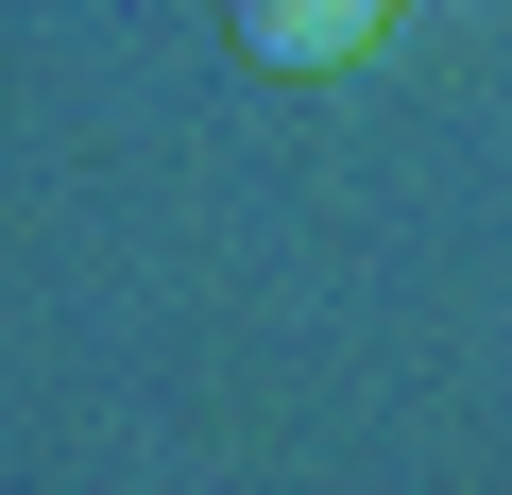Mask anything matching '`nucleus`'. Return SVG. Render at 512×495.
<instances>
[{
	"label": "nucleus",
	"mask_w": 512,
	"mask_h": 495,
	"mask_svg": "<svg viewBox=\"0 0 512 495\" xmlns=\"http://www.w3.org/2000/svg\"><path fill=\"white\" fill-rule=\"evenodd\" d=\"M393 18V0H239V35H256V69H342L359 35Z\"/></svg>",
	"instance_id": "nucleus-1"
}]
</instances>
